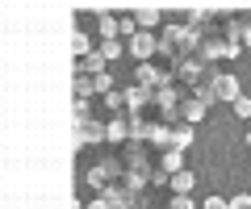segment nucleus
<instances>
[{"mask_svg":"<svg viewBox=\"0 0 251 209\" xmlns=\"http://www.w3.org/2000/svg\"><path fill=\"white\" fill-rule=\"evenodd\" d=\"M134 34H138V21H134V13H130V17H117V38H126V42H130Z\"/></svg>","mask_w":251,"mask_h":209,"instance_id":"obj_19","label":"nucleus"},{"mask_svg":"<svg viewBox=\"0 0 251 209\" xmlns=\"http://www.w3.org/2000/svg\"><path fill=\"white\" fill-rule=\"evenodd\" d=\"M243 46L251 50V13H247V25H243Z\"/></svg>","mask_w":251,"mask_h":209,"instance_id":"obj_25","label":"nucleus"},{"mask_svg":"<svg viewBox=\"0 0 251 209\" xmlns=\"http://www.w3.org/2000/svg\"><path fill=\"white\" fill-rule=\"evenodd\" d=\"M105 38H117V17L113 13H100V42Z\"/></svg>","mask_w":251,"mask_h":209,"instance_id":"obj_20","label":"nucleus"},{"mask_svg":"<svg viewBox=\"0 0 251 209\" xmlns=\"http://www.w3.org/2000/svg\"><path fill=\"white\" fill-rule=\"evenodd\" d=\"M105 138H109V146L130 142V113H113V117L105 121Z\"/></svg>","mask_w":251,"mask_h":209,"instance_id":"obj_4","label":"nucleus"},{"mask_svg":"<svg viewBox=\"0 0 251 209\" xmlns=\"http://www.w3.org/2000/svg\"><path fill=\"white\" fill-rule=\"evenodd\" d=\"M230 209H251V197H247V192H239V197H230Z\"/></svg>","mask_w":251,"mask_h":209,"instance_id":"obj_24","label":"nucleus"},{"mask_svg":"<svg viewBox=\"0 0 251 209\" xmlns=\"http://www.w3.org/2000/svg\"><path fill=\"white\" fill-rule=\"evenodd\" d=\"M151 146H163V151H172V126H168V121H159V126H155Z\"/></svg>","mask_w":251,"mask_h":209,"instance_id":"obj_17","label":"nucleus"},{"mask_svg":"<svg viewBox=\"0 0 251 209\" xmlns=\"http://www.w3.org/2000/svg\"><path fill=\"white\" fill-rule=\"evenodd\" d=\"M126 55L134 59L138 67H143V63H151V59L159 55V34H147V29H138V34L130 38V42H126Z\"/></svg>","mask_w":251,"mask_h":209,"instance_id":"obj_3","label":"nucleus"},{"mask_svg":"<svg viewBox=\"0 0 251 209\" xmlns=\"http://www.w3.org/2000/svg\"><path fill=\"white\" fill-rule=\"evenodd\" d=\"M193 184H197V176L184 167V172H176V176L168 180V188H172V197H188V192H193Z\"/></svg>","mask_w":251,"mask_h":209,"instance_id":"obj_10","label":"nucleus"},{"mask_svg":"<svg viewBox=\"0 0 251 209\" xmlns=\"http://www.w3.org/2000/svg\"><path fill=\"white\" fill-rule=\"evenodd\" d=\"M193 96H197L201 105H205V109H209V105H214V100H218V92H214V75H209L205 84H197V88H193Z\"/></svg>","mask_w":251,"mask_h":209,"instance_id":"obj_16","label":"nucleus"},{"mask_svg":"<svg viewBox=\"0 0 251 209\" xmlns=\"http://www.w3.org/2000/svg\"><path fill=\"white\" fill-rule=\"evenodd\" d=\"M234 117L251 121V96H239V100H234Z\"/></svg>","mask_w":251,"mask_h":209,"instance_id":"obj_21","label":"nucleus"},{"mask_svg":"<svg viewBox=\"0 0 251 209\" xmlns=\"http://www.w3.org/2000/svg\"><path fill=\"white\" fill-rule=\"evenodd\" d=\"M214 92H218V100H239L243 92H239V80H234V75H214Z\"/></svg>","mask_w":251,"mask_h":209,"instance_id":"obj_8","label":"nucleus"},{"mask_svg":"<svg viewBox=\"0 0 251 209\" xmlns=\"http://www.w3.org/2000/svg\"><path fill=\"white\" fill-rule=\"evenodd\" d=\"M134 84H138V88H147V92L172 84V59H151V63H143L134 71Z\"/></svg>","mask_w":251,"mask_h":209,"instance_id":"obj_2","label":"nucleus"},{"mask_svg":"<svg viewBox=\"0 0 251 209\" xmlns=\"http://www.w3.org/2000/svg\"><path fill=\"white\" fill-rule=\"evenodd\" d=\"M92 117H97V113H92L88 100H75V105H72V121H75V126H84V121H92Z\"/></svg>","mask_w":251,"mask_h":209,"instance_id":"obj_18","label":"nucleus"},{"mask_svg":"<svg viewBox=\"0 0 251 209\" xmlns=\"http://www.w3.org/2000/svg\"><path fill=\"white\" fill-rule=\"evenodd\" d=\"M100 55L113 63V59H122V55H126V42H122V38H105V42H100Z\"/></svg>","mask_w":251,"mask_h":209,"instance_id":"obj_15","label":"nucleus"},{"mask_svg":"<svg viewBox=\"0 0 251 209\" xmlns=\"http://www.w3.org/2000/svg\"><path fill=\"white\" fill-rule=\"evenodd\" d=\"M159 172H168V176L184 172V151H163V159H159Z\"/></svg>","mask_w":251,"mask_h":209,"instance_id":"obj_13","label":"nucleus"},{"mask_svg":"<svg viewBox=\"0 0 251 209\" xmlns=\"http://www.w3.org/2000/svg\"><path fill=\"white\" fill-rule=\"evenodd\" d=\"M92 50H97V46H92V38L84 34V29H80V34H72V55L75 59H88Z\"/></svg>","mask_w":251,"mask_h":209,"instance_id":"obj_14","label":"nucleus"},{"mask_svg":"<svg viewBox=\"0 0 251 209\" xmlns=\"http://www.w3.org/2000/svg\"><path fill=\"white\" fill-rule=\"evenodd\" d=\"M168 209H197V205H193V197H172Z\"/></svg>","mask_w":251,"mask_h":209,"instance_id":"obj_23","label":"nucleus"},{"mask_svg":"<svg viewBox=\"0 0 251 209\" xmlns=\"http://www.w3.org/2000/svg\"><path fill=\"white\" fill-rule=\"evenodd\" d=\"M247 146H251V134H247Z\"/></svg>","mask_w":251,"mask_h":209,"instance_id":"obj_27","label":"nucleus"},{"mask_svg":"<svg viewBox=\"0 0 251 209\" xmlns=\"http://www.w3.org/2000/svg\"><path fill=\"white\" fill-rule=\"evenodd\" d=\"M122 167H126V176H143V180H151L155 167H151V151H147V142H126L122 146Z\"/></svg>","mask_w":251,"mask_h":209,"instance_id":"obj_1","label":"nucleus"},{"mask_svg":"<svg viewBox=\"0 0 251 209\" xmlns=\"http://www.w3.org/2000/svg\"><path fill=\"white\" fill-rule=\"evenodd\" d=\"M134 21H138V29H147V34H151L155 25L163 29V9L159 4H134Z\"/></svg>","mask_w":251,"mask_h":209,"instance_id":"obj_6","label":"nucleus"},{"mask_svg":"<svg viewBox=\"0 0 251 209\" xmlns=\"http://www.w3.org/2000/svg\"><path fill=\"white\" fill-rule=\"evenodd\" d=\"M151 100H155V92L138 88V84L126 88V109H130V113H147V109H151Z\"/></svg>","mask_w":251,"mask_h":209,"instance_id":"obj_7","label":"nucleus"},{"mask_svg":"<svg viewBox=\"0 0 251 209\" xmlns=\"http://www.w3.org/2000/svg\"><path fill=\"white\" fill-rule=\"evenodd\" d=\"M105 63H109V59L100 55V50H92L88 59H80V67H75V71H84V75H105Z\"/></svg>","mask_w":251,"mask_h":209,"instance_id":"obj_12","label":"nucleus"},{"mask_svg":"<svg viewBox=\"0 0 251 209\" xmlns=\"http://www.w3.org/2000/svg\"><path fill=\"white\" fill-rule=\"evenodd\" d=\"M184 146H193V126L188 121H176L172 126V151H184Z\"/></svg>","mask_w":251,"mask_h":209,"instance_id":"obj_11","label":"nucleus"},{"mask_svg":"<svg viewBox=\"0 0 251 209\" xmlns=\"http://www.w3.org/2000/svg\"><path fill=\"white\" fill-rule=\"evenodd\" d=\"M201 209H230V201H226V197H205Z\"/></svg>","mask_w":251,"mask_h":209,"instance_id":"obj_22","label":"nucleus"},{"mask_svg":"<svg viewBox=\"0 0 251 209\" xmlns=\"http://www.w3.org/2000/svg\"><path fill=\"white\" fill-rule=\"evenodd\" d=\"M205 113H209V109L201 105L197 96H193V92H188V96H184V105H180V121H188V126H197V121L205 117Z\"/></svg>","mask_w":251,"mask_h":209,"instance_id":"obj_9","label":"nucleus"},{"mask_svg":"<svg viewBox=\"0 0 251 209\" xmlns=\"http://www.w3.org/2000/svg\"><path fill=\"white\" fill-rule=\"evenodd\" d=\"M84 209H109V205H105V201L97 197V201H92V205H84Z\"/></svg>","mask_w":251,"mask_h":209,"instance_id":"obj_26","label":"nucleus"},{"mask_svg":"<svg viewBox=\"0 0 251 209\" xmlns=\"http://www.w3.org/2000/svg\"><path fill=\"white\" fill-rule=\"evenodd\" d=\"M100 117H105V113H97L92 121L75 126V134H80V142H84V146H100V142H109V138H105V121H100Z\"/></svg>","mask_w":251,"mask_h":209,"instance_id":"obj_5","label":"nucleus"}]
</instances>
